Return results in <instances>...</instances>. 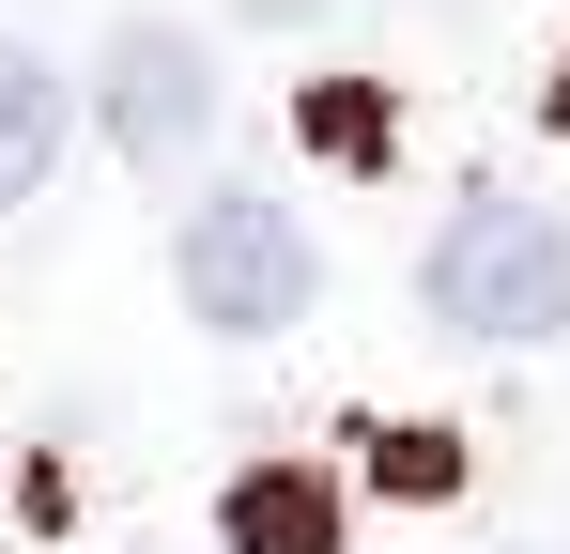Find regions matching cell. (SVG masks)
Instances as JSON below:
<instances>
[{"mask_svg": "<svg viewBox=\"0 0 570 554\" xmlns=\"http://www.w3.org/2000/svg\"><path fill=\"white\" fill-rule=\"evenodd\" d=\"M216 524H232V554H340V493L308 462H247Z\"/></svg>", "mask_w": 570, "mask_h": 554, "instance_id": "277c9868", "label": "cell"}, {"mask_svg": "<svg viewBox=\"0 0 570 554\" xmlns=\"http://www.w3.org/2000/svg\"><path fill=\"white\" fill-rule=\"evenodd\" d=\"M308 139H324L340 170H371V155H385V108H371V92H308Z\"/></svg>", "mask_w": 570, "mask_h": 554, "instance_id": "8992f818", "label": "cell"}, {"mask_svg": "<svg viewBox=\"0 0 570 554\" xmlns=\"http://www.w3.org/2000/svg\"><path fill=\"white\" fill-rule=\"evenodd\" d=\"M170 277H186V324H216V339H278V324H308V293H324V247H308V216L263 200V185H200Z\"/></svg>", "mask_w": 570, "mask_h": 554, "instance_id": "7a4b0ae2", "label": "cell"}, {"mask_svg": "<svg viewBox=\"0 0 570 554\" xmlns=\"http://www.w3.org/2000/svg\"><path fill=\"white\" fill-rule=\"evenodd\" d=\"M47 170H62V78H47V47L0 31V216L47 200Z\"/></svg>", "mask_w": 570, "mask_h": 554, "instance_id": "5b68a950", "label": "cell"}, {"mask_svg": "<svg viewBox=\"0 0 570 554\" xmlns=\"http://www.w3.org/2000/svg\"><path fill=\"white\" fill-rule=\"evenodd\" d=\"M432 324L478 339V355H540L570 324V231L540 200H509V185L448 200V231H432Z\"/></svg>", "mask_w": 570, "mask_h": 554, "instance_id": "6da1fadb", "label": "cell"}, {"mask_svg": "<svg viewBox=\"0 0 570 554\" xmlns=\"http://www.w3.org/2000/svg\"><path fill=\"white\" fill-rule=\"evenodd\" d=\"M556 123H570V78H556Z\"/></svg>", "mask_w": 570, "mask_h": 554, "instance_id": "ba28073f", "label": "cell"}, {"mask_svg": "<svg viewBox=\"0 0 570 554\" xmlns=\"http://www.w3.org/2000/svg\"><path fill=\"white\" fill-rule=\"evenodd\" d=\"M94 123H108L124 170H186V155H200V123H216V62H200L186 16H124V31H108Z\"/></svg>", "mask_w": 570, "mask_h": 554, "instance_id": "3957f363", "label": "cell"}, {"mask_svg": "<svg viewBox=\"0 0 570 554\" xmlns=\"http://www.w3.org/2000/svg\"><path fill=\"white\" fill-rule=\"evenodd\" d=\"M371 477H385V493H463L448 432H385V447H371Z\"/></svg>", "mask_w": 570, "mask_h": 554, "instance_id": "52a82bcc", "label": "cell"}]
</instances>
